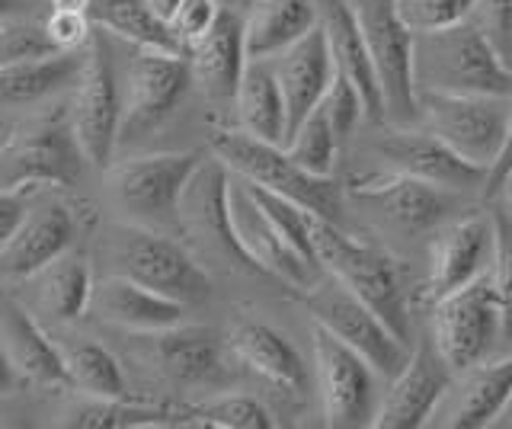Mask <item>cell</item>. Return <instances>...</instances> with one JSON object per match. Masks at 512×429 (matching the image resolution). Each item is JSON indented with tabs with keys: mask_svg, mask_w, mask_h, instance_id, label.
<instances>
[{
	"mask_svg": "<svg viewBox=\"0 0 512 429\" xmlns=\"http://www.w3.org/2000/svg\"><path fill=\"white\" fill-rule=\"evenodd\" d=\"M269 61H272V68H276L282 93H285L288 135H292L298 125L308 119L311 109L324 100V93L336 74L324 29L317 23L308 36H301L298 42L288 45L285 52L272 55ZM288 135H285V141H288Z\"/></svg>",
	"mask_w": 512,
	"mask_h": 429,
	"instance_id": "cell-22",
	"label": "cell"
},
{
	"mask_svg": "<svg viewBox=\"0 0 512 429\" xmlns=\"http://www.w3.org/2000/svg\"><path fill=\"white\" fill-rule=\"evenodd\" d=\"M212 151L240 180H250L282 199H292L311 215L330 221L343 218V189L333 183V177H317V173L304 170L301 164L292 161V154L282 145L260 141L237 129V132H215Z\"/></svg>",
	"mask_w": 512,
	"mask_h": 429,
	"instance_id": "cell-4",
	"label": "cell"
},
{
	"mask_svg": "<svg viewBox=\"0 0 512 429\" xmlns=\"http://www.w3.org/2000/svg\"><path fill=\"white\" fill-rule=\"evenodd\" d=\"M500 196H503V205L512 212V173L503 180V186H500Z\"/></svg>",
	"mask_w": 512,
	"mask_h": 429,
	"instance_id": "cell-50",
	"label": "cell"
},
{
	"mask_svg": "<svg viewBox=\"0 0 512 429\" xmlns=\"http://www.w3.org/2000/svg\"><path fill=\"white\" fill-rule=\"evenodd\" d=\"M228 346L247 369L263 375L269 385L292 391V394L308 391V381H311L308 365H304L298 349L288 343L279 330L256 324V321H237L231 327Z\"/></svg>",
	"mask_w": 512,
	"mask_h": 429,
	"instance_id": "cell-28",
	"label": "cell"
},
{
	"mask_svg": "<svg viewBox=\"0 0 512 429\" xmlns=\"http://www.w3.org/2000/svg\"><path fill=\"white\" fill-rule=\"evenodd\" d=\"M74 212L58 199L32 202L23 225L0 250V279H26L74 244Z\"/></svg>",
	"mask_w": 512,
	"mask_h": 429,
	"instance_id": "cell-21",
	"label": "cell"
},
{
	"mask_svg": "<svg viewBox=\"0 0 512 429\" xmlns=\"http://www.w3.org/2000/svg\"><path fill=\"white\" fill-rule=\"evenodd\" d=\"M58 52L52 39L45 33V23L36 20H0V68L16 65V61L26 58H39V55H52Z\"/></svg>",
	"mask_w": 512,
	"mask_h": 429,
	"instance_id": "cell-39",
	"label": "cell"
},
{
	"mask_svg": "<svg viewBox=\"0 0 512 429\" xmlns=\"http://www.w3.org/2000/svg\"><path fill=\"white\" fill-rule=\"evenodd\" d=\"M228 215H231L237 247L244 250V257L256 269L288 282L298 292H311L320 282L324 269L311 263L308 257H301V253L285 241L279 228L269 221V215L260 209V202L253 199L250 186L240 180L237 173H231V186H228Z\"/></svg>",
	"mask_w": 512,
	"mask_h": 429,
	"instance_id": "cell-15",
	"label": "cell"
},
{
	"mask_svg": "<svg viewBox=\"0 0 512 429\" xmlns=\"http://www.w3.org/2000/svg\"><path fill=\"white\" fill-rule=\"evenodd\" d=\"M221 10L224 7L218 4V0H183V4L176 7V13L170 17V29L186 52H189V45H196L208 29L215 26Z\"/></svg>",
	"mask_w": 512,
	"mask_h": 429,
	"instance_id": "cell-43",
	"label": "cell"
},
{
	"mask_svg": "<svg viewBox=\"0 0 512 429\" xmlns=\"http://www.w3.org/2000/svg\"><path fill=\"white\" fill-rule=\"evenodd\" d=\"M378 157L388 164V170L436 183L442 189H452V193H471L477 186H487L484 167L464 161L429 129L391 125V132L378 138Z\"/></svg>",
	"mask_w": 512,
	"mask_h": 429,
	"instance_id": "cell-17",
	"label": "cell"
},
{
	"mask_svg": "<svg viewBox=\"0 0 512 429\" xmlns=\"http://www.w3.org/2000/svg\"><path fill=\"white\" fill-rule=\"evenodd\" d=\"M122 119L119 145L148 138L164 125L176 106L183 103L192 84V68L186 55L135 49L122 71Z\"/></svg>",
	"mask_w": 512,
	"mask_h": 429,
	"instance_id": "cell-11",
	"label": "cell"
},
{
	"mask_svg": "<svg viewBox=\"0 0 512 429\" xmlns=\"http://www.w3.org/2000/svg\"><path fill=\"white\" fill-rule=\"evenodd\" d=\"M308 311L320 327H327L333 337L356 349L381 378H394L413 356L410 343L400 340L372 305H365L333 276L327 282H317L308 292Z\"/></svg>",
	"mask_w": 512,
	"mask_h": 429,
	"instance_id": "cell-9",
	"label": "cell"
},
{
	"mask_svg": "<svg viewBox=\"0 0 512 429\" xmlns=\"http://www.w3.org/2000/svg\"><path fill=\"white\" fill-rule=\"evenodd\" d=\"M234 109H237L240 132L260 141H272V145H285L288 106H285L279 74L269 58H250L244 77H240Z\"/></svg>",
	"mask_w": 512,
	"mask_h": 429,
	"instance_id": "cell-30",
	"label": "cell"
},
{
	"mask_svg": "<svg viewBox=\"0 0 512 429\" xmlns=\"http://www.w3.org/2000/svg\"><path fill=\"white\" fill-rule=\"evenodd\" d=\"M349 196L381 228L397 231L404 237H416L442 225L448 212H452L458 193L442 189L436 183L407 177V173L397 170H381V173H368V177H352Z\"/></svg>",
	"mask_w": 512,
	"mask_h": 429,
	"instance_id": "cell-14",
	"label": "cell"
},
{
	"mask_svg": "<svg viewBox=\"0 0 512 429\" xmlns=\"http://www.w3.org/2000/svg\"><path fill=\"white\" fill-rule=\"evenodd\" d=\"M23 375L16 372V365L10 362V356H7V349L0 346V397H7V394H13V388H16V381H20Z\"/></svg>",
	"mask_w": 512,
	"mask_h": 429,
	"instance_id": "cell-47",
	"label": "cell"
},
{
	"mask_svg": "<svg viewBox=\"0 0 512 429\" xmlns=\"http://www.w3.org/2000/svg\"><path fill=\"white\" fill-rule=\"evenodd\" d=\"M103 257L109 273L135 279L183 305H196L212 292V279L202 260L180 241H173L167 231L119 221L103 237Z\"/></svg>",
	"mask_w": 512,
	"mask_h": 429,
	"instance_id": "cell-2",
	"label": "cell"
},
{
	"mask_svg": "<svg viewBox=\"0 0 512 429\" xmlns=\"http://www.w3.org/2000/svg\"><path fill=\"white\" fill-rule=\"evenodd\" d=\"M71 129L90 167H109L112 151L119 145V119H122V81L112 65L109 33H93L87 45V61L74 84V97L68 109Z\"/></svg>",
	"mask_w": 512,
	"mask_h": 429,
	"instance_id": "cell-12",
	"label": "cell"
},
{
	"mask_svg": "<svg viewBox=\"0 0 512 429\" xmlns=\"http://www.w3.org/2000/svg\"><path fill=\"white\" fill-rule=\"evenodd\" d=\"M84 52H52L39 58L16 61V65L0 68V106H32L52 93L77 84L84 71Z\"/></svg>",
	"mask_w": 512,
	"mask_h": 429,
	"instance_id": "cell-32",
	"label": "cell"
},
{
	"mask_svg": "<svg viewBox=\"0 0 512 429\" xmlns=\"http://www.w3.org/2000/svg\"><path fill=\"white\" fill-rule=\"evenodd\" d=\"M90 20L112 39L128 42L132 49H154V52H176L186 55L180 39L173 36L167 20H160L148 0H93Z\"/></svg>",
	"mask_w": 512,
	"mask_h": 429,
	"instance_id": "cell-33",
	"label": "cell"
},
{
	"mask_svg": "<svg viewBox=\"0 0 512 429\" xmlns=\"http://www.w3.org/2000/svg\"><path fill=\"white\" fill-rule=\"evenodd\" d=\"M228 186L231 170L224 161H202L180 202V228L199 250L202 260L221 266H253L244 250L237 247V237L228 215ZM256 269V266H253Z\"/></svg>",
	"mask_w": 512,
	"mask_h": 429,
	"instance_id": "cell-16",
	"label": "cell"
},
{
	"mask_svg": "<svg viewBox=\"0 0 512 429\" xmlns=\"http://www.w3.org/2000/svg\"><path fill=\"white\" fill-rule=\"evenodd\" d=\"M320 23L317 0H250V13L244 17L247 29V55L272 58L288 45L308 36Z\"/></svg>",
	"mask_w": 512,
	"mask_h": 429,
	"instance_id": "cell-31",
	"label": "cell"
},
{
	"mask_svg": "<svg viewBox=\"0 0 512 429\" xmlns=\"http://www.w3.org/2000/svg\"><path fill=\"white\" fill-rule=\"evenodd\" d=\"M32 193H36V189H0V250L7 247L16 228L23 225V218L32 205Z\"/></svg>",
	"mask_w": 512,
	"mask_h": 429,
	"instance_id": "cell-45",
	"label": "cell"
},
{
	"mask_svg": "<svg viewBox=\"0 0 512 429\" xmlns=\"http://www.w3.org/2000/svg\"><path fill=\"white\" fill-rule=\"evenodd\" d=\"M87 157L80 151L71 119H36L13 129L0 145V189L74 186Z\"/></svg>",
	"mask_w": 512,
	"mask_h": 429,
	"instance_id": "cell-8",
	"label": "cell"
},
{
	"mask_svg": "<svg viewBox=\"0 0 512 429\" xmlns=\"http://www.w3.org/2000/svg\"><path fill=\"white\" fill-rule=\"evenodd\" d=\"M199 426H218V429H269L276 426L272 413L247 394H221L215 401L192 410V420Z\"/></svg>",
	"mask_w": 512,
	"mask_h": 429,
	"instance_id": "cell-37",
	"label": "cell"
},
{
	"mask_svg": "<svg viewBox=\"0 0 512 429\" xmlns=\"http://www.w3.org/2000/svg\"><path fill=\"white\" fill-rule=\"evenodd\" d=\"M311 241L324 273L333 276L336 282H343L365 305H372L394 327L397 337L410 343V314L404 301V285H400V273L388 253L356 241V237L340 228V221L320 215H311Z\"/></svg>",
	"mask_w": 512,
	"mask_h": 429,
	"instance_id": "cell-3",
	"label": "cell"
},
{
	"mask_svg": "<svg viewBox=\"0 0 512 429\" xmlns=\"http://www.w3.org/2000/svg\"><path fill=\"white\" fill-rule=\"evenodd\" d=\"M90 311L112 327H122L132 333H157V330L183 324L186 305L128 276L109 273L106 279L93 285Z\"/></svg>",
	"mask_w": 512,
	"mask_h": 429,
	"instance_id": "cell-24",
	"label": "cell"
},
{
	"mask_svg": "<svg viewBox=\"0 0 512 429\" xmlns=\"http://www.w3.org/2000/svg\"><path fill=\"white\" fill-rule=\"evenodd\" d=\"M199 164L202 157L196 151H170L122 161L109 173L112 202L135 225L157 231L180 228V202Z\"/></svg>",
	"mask_w": 512,
	"mask_h": 429,
	"instance_id": "cell-6",
	"label": "cell"
},
{
	"mask_svg": "<svg viewBox=\"0 0 512 429\" xmlns=\"http://www.w3.org/2000/svg\"><path fill=\"white\" fill-rule=\"evenodd\" d=\"M58 349L68 369V388L87 397H128L122 365L106 346L77 337L71 343H58Z\"/></svg>",
	"mask_w": 512,
	"mask_h": 429,
	"instance_id": "cell-34",
	"label": "cell"
},
{
	"mask_svg": "<svg viewBox=\"0 0 512 429\" xmlns=\"http://www.w3.org/2000/svg\"><path fill=\"white\" fill-rule=\"evenodd\" d=\"M320 4V29H324L333 65L346 81L359 90L365 103V119L384 122V100L375 74V61L362 36V26L352 13L349 0H317Z\"/></svg>",
	"mask_w": 512,
	"mask_h": 429,
	"instance_id": "cell-25",
	"label": "cell"
},
{
	"mask_svg": "<svg viewBox=\"0 0 512 429\" xmlns=\"http://www.w3.org/2000/svg\"><path fill=\"white\" fill-rule=\"evenodd\" d=\"M148 4H151V10L157 13L160 20H167V23H170V17L176 13V7L183 4V0H148Z\"/></svg>",
	"mask_w": 512,
	"mask_h": 429,
	"instance_id": "cell-48",
	"label": "cell"
},
{
	"mask_svg": "<svg viewBox=\"0 0 512 429\" xmlns=\"http://www.w3.org/2000/svg\"><path fill=\"white\" fill-rule=\"evenodd\" d=\"M429 340L452 375L471 369L493 353V346L503 340V321L490 273L436 298Z\"/></svg>",
	"mask_w": 512,
	"mask_h": 429,
	"instance_id": "cell-10",
	"label": "cell"
},
{
	"mask_svg": "<svg viewBox=\"0 0 512 429\" xmlns=\"http://www.w3.org/2000/svg\"><path fill=\"white\" fill-rule=\"evenodd\" d=\"M397 10L413 33H426L471 20L474 0H397Z\"/></svg>",
	"mask_w": 512,
	"mask_h": 429,
	"instance_id": "cell-40",
	"label": "cell"
},
{
	"mask_svg": "<svg viewBox=\"0 0 512 429\" xmlns=\"http://www.w3.org/2000/svg\"><path fill=\"white\" fill-rule=\"evenodd\" d=\"M42 23L58 52H84L96 33L90 13H77V10H52Z\"/></svg>",
	"mask_w": 512,
	"mask_h": 429,
	"instance_id": "cell-42",
	"label": "cell"
},
{
	"mask_svg": "<svg viewBox=\"0 0 512 429\" xmlns=\"http://www.w3.org/2000/svg\"><path fill=\"white\" fill-rule=\"evenodd\" d=\"M0 346L7 349L10 362L23 378L36 385H68V369H64L58 343H52L36 314L16 298H0Z\"/></svg>",
	"mask_w": 512,
	"mask_h": 429,
	"instance_id": "cell-27",
	"label": "cell"
},
{
	"mask_svg": "<svg viewBox=\"0 0 512 429\" xmlns=\"http://www.w3.org/2000/svg\"><path fill=\"white\" fill-rule=\"evenodd\" d=\"M340 135L333 132V125L324 113V106H314L308 119H304L298 129L288 135L285 141V151L292 154V161L301 164L304 170L317 173V177H333V167H336V154H340Z\"/></svg>",
	"mask_w": 512,
	"mask_h": 429,
	"instance_id": "cell-36",
	"label": "cell"
},
{
	"mask_svg": "<svg viewBox=\"0 0 512 429\" xmlns=\"http://www.w3.org/2000/svg\"><path fill=\"white\" fill-rule=\"evenodd\" d=\"M311 343H314V372H317V388H320V404H324L327 426L333 429L372 426L378 413V391H375L378 372L356 349H349L340 337H333L317 321H311Z\"/></svg>",
	"mask_w": 512,
	"mask_h": 429,
	"instance_id": "cell-13",
	"label": "cell"
},
{
	"mask_svg": "<svg viewBox=\"0 0 512 429\" xmlns=\"http://www.w3.org/2000/svg\"><path fill=\"white\" fill-rule=\"evenodd\" d=\"M493 237V215H468L445 225L429 253V295L442 298L490 273Z\"/></svg>",
	"mask_w": 512,
	"mask_h": 429,
	"instance_id": "cell-19",
	"label": "cell"
},
{
	"mask_svg": "<svg viewBox=\"0 0 512 429\" xmlns=\"http://www.w3.org/2000/svg\"><path fill=\"white\" fill-rule=\"evenodd\" d=\"M493 263L490 279L493 292L500 301V321H503V340H512V212L506 205L493 209Z\"/></svg>",
	"mask_w": 512,
	"mask_h": 429,
	"instance_id": "cell-38",
	"label": "cell"
},
{
	"mask_svg": "<svg viewBox=\"0 0 512 429\" xmlns=\"http://www.w3.org/2000/svg\"><path fill=\"white\" fill-rule=\"evenodd\" d=\"M93 285L96 282L87 253L68 247L61 257H55L52 263H45L42 269L23 279L26 308L42 317V321L71 324L90 308Z\"/></svg>",
	"mask_w": 512,
	"mask_h": 429,
	"instance_id": "cell-23",
	"label": "cell"
},
{
	"mask_svg": "<svg viewBox=\"0 0 512 429\" xmlns=\"http://www.w3.org/2000/svg\"><path fill=\"white\" fill-rule=\"evenodd\" d=\"M93 0H52V10H77V13H90Z\"/></svg>",
	"mask_w": 512,
	"mask_h": 429,
	"instance_id": "cell-49",
	"label": "cell"
},
{
	"mask_svg": "<svg viewBox=\"0 0 512 429\" xmlns=\"http://www.w3.org/2000/svg\"><path fill=\"white\" fill-rule=\"evenodd\" d=\"M512 173V125H509V138H506V145H503V154H500V161H496L487 173V196H496L500 193V186L503 180Z\"/></svg>",
	"mask_w": 512,
	"mask_h": 429,
	"instance_id": "cell-46",
	"label": "cell"
},
{
	"mask_svg": "<svg viewBox=\"0 0 512 429\" xmlns=\"http://www.w3.org/2000/svg\"><path fill=\"white\" fill-rule=\"evenodd\" d=\"M186 58L192 68V84H199L208 100L234 103L240 77H244L250 65L244 17L224 7L215 26L196 45H189Z\"/></svg>",
	"mask_w": 512,
	"mask_h": 429,
	"instance_id": "cell-20",
	"label": "cell"
},
{
	"mask_svg": "<svg viewBox=\"0 0 512 429\" xmlns=\"http://www.w3.org/2000/svg\"><path fill=\"white\" fill-rule=\"evenodd\" d=\"M452 385V369L439 356V349L420 343L413 349L410 362L394 375L388 397L378 404L375 423L378 429H416L436 417L442 397Z\"/></svg>",
	"mask_w": 512,
	"mask_h": 429,
	"instance_id": "cell-18",
	"label": "cell"
},
{
	"mask_svg": "<svg viewBox=\"0 0 512 429\" xmlns=\"http://www.w3.org/2000/svg\"><path fill=\"white\" fill-rule=\"evenodd\" d=\"M320 106H324V113L333 125V132L340 135V141H346L352 132H356V125L365 119V103L359 97V90L352 87L340 71L333 74V81L324 93V100H320Z\"/></svg>",
	"mask_w": 512,
	"mask_h": 429,
	"instance_id": "cell-41",
	"label": "cell"
},
{
	"mask_svg": "<svg viewBox=\"0 0 512 429\" xmlns=\"http://www.w3.org/2000/svg\"><path fill=\"white\" fill-rule=\"evenodd\" d=\"M61 423L80 429H122V426H173L183 420H173V413L164 407L128 404L125 397H87L84 404L68 410V417Z\"/></svg>",
	"mask_w": 512,
	"mask_h": 429,
	"instance_id": "cell-35",
	"label": "cell"
},
{
	"mask_svg": "<svg viewBox=\"0 0 512 429\" xmlns=\"http://www.w3.org/2000/svg\"><path fill=\"white\" fill-rule=\"evenodd\" d=\"M455 391H445L439 404V423L458 429L490 426L512 401V353L500 362H477L458 372Z\"/></svg>",
	"mask_w": 512,
	"mask_h": 429,
	"instance_id": "cell-26",
	"label": "cell"
},
{
	"mask_svg": "<svg viewBox=\"0 0 512 429\" xmlns=\"http://www.w3.org/2000/svg\"><path fill=\"white\" fill-rule=\"evenodd\" d=\"M471 20L512 65V0H474Z\"/></svg>",
	"mask_w": 512,
	"mask_h": 429,
	"instance_id": "cell-44",
	"label": "cell"
},
{
	"mask_svg": "<svg viewBox=\"0 0 512 429\" xmlns=\"http://www.w3.org/2000/svg\"><path fill=\"white\" fill-rule=\"evenodd\" d=\"M416 93H503L512 97V65L474 20L413 33Z\"/></svg>",
	"mask_w": 512,
	"mask_h": 429,
	"instance_id": "cell-1",
	"label": "cell"
},
{
	"mask_svg": "<svg viewBox=\"0 0 512 429\" xmlns=\"http://www.w3.org/2000/svg\"><path fill=\"white\" fill-rule=\"evenodd\" d=\"M375 61L384 122L413 125L420 119L413 87V29L404 23L397 0H349Z\"/></svg>",
	"mask_w": 512,
	"mask_h": 429,
	"instance_id": "cell-7",
	"label": "cell"
},
{
	"mask_svg": "<svg viewBox=\"0 0 512 429\" xmlns=\"http://www.w3.org/2000/svg\"><path fill=\"white\" fill-rule=\"evenodd\" d=\"M423 129L477 167L500 161L512 125V97L503 93H416Z\"/></svg>",
	"mask_w": 512,
	"mask_h": 429,
	"instance_id": "cell-5",
	"label": "cell"
},
{
	"mask_svg": "<svg viewBox=\"0 0 512 429\" xmlns=\"http://www.w3.org/2000/svg\"><path fill=\"white\" fill-rule=\"evenodd\" d=\"M154 340V362L157 369L170 375L180 385H215L224 375L221 340L208 327H167L148 333Z\"/></svg>",
	"mask_w": 512,
	"mask_h": 429,
	"instance_id": "cell-29",
	"label": "cell"
}]
</instances>
